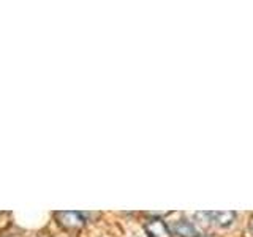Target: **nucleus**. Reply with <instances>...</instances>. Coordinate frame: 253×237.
I'll return each instance as SVG.
<instances>
[{"mask_svg":"<svg viewBox=\"0 0 253 237\" xmlns=\"http://www.w3.org/2000/svg\"><path fill=\"white\" fill-rule=\"evenodd\" d=\"M146 233L149 237H171L169 228L160 218H152L146 223Z\"/></svg>","mask_w":253,"mask_h":237,"instance_id":"f03ea898","label":"nucleus"},{"mask_svg":"<svg viewBox=\"0 0 253 237\" xmlns=\"http://www.w3.org/2000/svg\"><path fill=\"white\" fill-rule=\"evenodd\" d=\"M236 217V212H209V218L220 226H228L233 223V220Z\"/></svg>","mask_w":253,"mask_h":237,"instance_id":"20e7f679","label":"nucleus"},{"mask_svg":"<svg viewBox=\"0 0 253 237\" xmlns=\"http://www.w3.org/2000/svg\"><path fill=\"white\" fill-rule=\"evenodd\" d=\"M249 226H250V231L253 233V217L250 218V225H249Z\"/></svg>","mask_w":253,"mask_h":237,"instance_id":"39448f33","label":"nucleus"},{"mask_svg":"<svg viewBox=\"0 0 253 237\" xmlns=\"http://www.w3.org/2000/svg\"><path fill=\"white\" fill-rule=\"evenodd\" d=\"M172 231H174V234H177L180 237H200V234H198V231H196V228L187 220L176 221V223L172 225Z\"/></svg>","mask_w":253,"mask_h":237,"instance_id":"7ed1b4c3","label":"nucleus"},{"mask_svg":"<svg viewBox=\"0 0 253 237\" xmlns=\"http://www.w3.org/2000/svg\"><path fill=\"white\" fill-rule=\"evenodd\" d=\"M57 221L67 229H78L84 226V217L79 212H57Z\"/></svg>","mask_w":253,"mask_h":237,"instance_id":"f257e3e1","label":"nucleus"}]
</instances>
